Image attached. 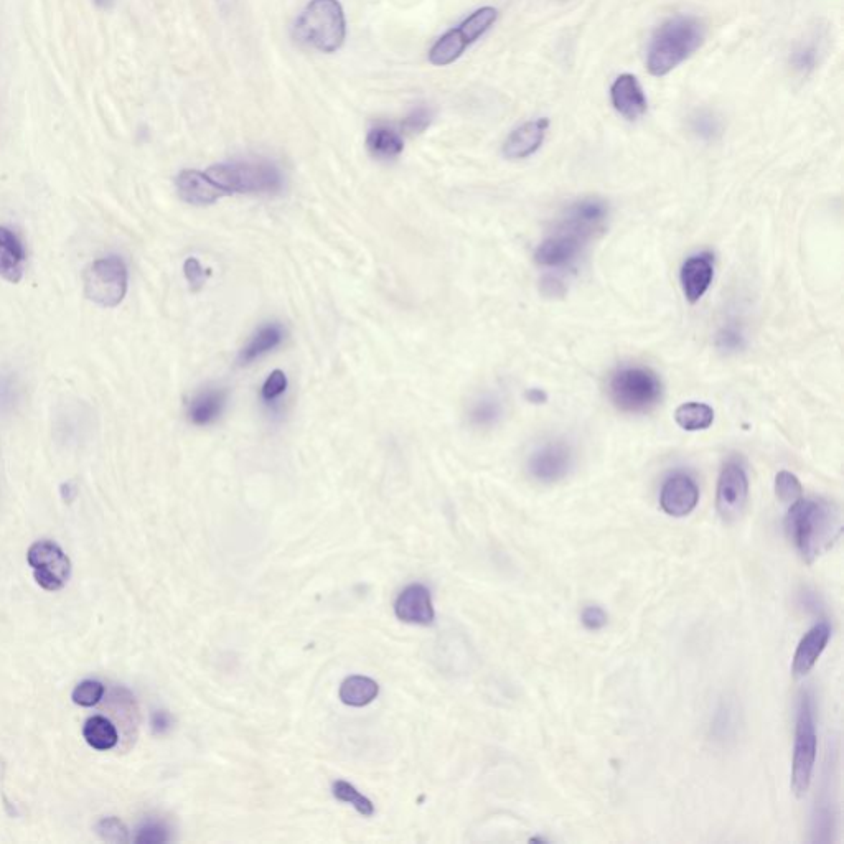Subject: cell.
I'll return each mask as SVG.
<instances>
[{
	"mask_svg": "<svg viewBox=\"0 0 844 844\" xmlns=\"http://www.w3.org/2000/svg\"><path fill=\"white\" fill-rule=\"evenodd\" d=\"M843 531L840 508L821 498H798L785 516V533L807 563L830 551Z\"/></svg>",
	"mask_w": 844,
	"mask_h": 844,
	"instance_id": "1",
	"label": "cell"
},
{
	"mask_svg": "<svg viewBox=\"0 0 844 844\" xmlns=\"http://www.w3.org/2000/svg\"><path fill=\"white\" fill-rule=\"evenodd\" d=\"M706 37L703 22L693 15H675L653 33L647 50L650 75L666 76L698 52Z\"/></svg>",
	"mask_w": 844,
	"mask_h": 844,
	"instance_id": "2",
	"label": "cell"
},
{
	"mask_svg": "<svg viewBox=\"0 0 844 844\" xmlns=\"http://www.w3.org/2000/svg\"><path fill=\"white\" fill-rule=\"evenodd\" d=\"M223 195L277 193L284 185V177L276 164L264 159L231 160L205 170Z\"/></svg>",
	"mask_w": 844,
	"mask_h": 844,
	"instance_id": "3",
	"label": "cell"
},
{
	"mask_svg": "<svg viewBox=\"0 0 844 844\" xmlns=\"http://www.w3.org/2000/svg\"><path fill=\"white\" fill-rule=\"evenodd\" d=\"M296 37L322 53L337 52L347 37V20L338 0H312L296 22Z\"/></svg>",
	"mask_w": 844,
	"mask_h": 844,
	"instance_id": "4",
	"label": "cell"
},
{
	"mask_svg": "<svg viewBox=\"0 0 844 844\" xmlns=\"http://www.w3.org/2000/svg\"><path fill=\"white\" fill-rule=\"evenodd\" d=\"M612 403L624 413L652 411L662 399L663 385L655 371L647 366L624 365L609 380Z\"/></svg>",
	"mask_w": 844,
	"mask_h": 844,
	"instance_id": "5",
	"label": "cell"
},
{
	"mask_svg": "<svg viewBox=\"0 0 844 844\" xmlns=\"http://www.w3.org/2000/svg\"><path fill=\"white\" fill-rule=\"evenodd\" d=\"M816 739L815 709L810 694L805 693L798 704L795 746H793L792 790L797 797H803L812 785L815 770Z\"/></svg>",
	"mask_w": 844,
	"mask_h": 844,
	"instance_id": "6",
	"label": "cell"
},
{
	"mask_svg": "<svg viewBox=\"0 0 844 844\" xmlns=\"http://www.w3.org/2000/svg\"><path fill=\"white\" fill-rule=\"evenodd\" d=\"M498 10L495 7H482L470 14L462 24L442 35L429 52V61L434 66H447L459 60L465 50L483 37L497 22Z\"/></svg>",
	"mask_w": 844,
	"mask_h": 844,
	"instance_id": "7",
	"label": "cell"
},
{
	"mask_svg": "<svg viewBox=\"0 0 844 844\" xmlns=\"http://www.w3.org/2000/svg\"><path fill=\"white\" fill-rule=\"evenodd\" d=\"M85 296L94 304L114 309L127 294V268L118 256L98 259L83 274Z\"/></svg>",
	"mask_w": 844,
	"mask_h": 844,
	"instance_id": "8",
	"label": "cell"
},
{
	"mask_svg": "<svg viewBox=\"0 0 844 844\" xmlns=\"http://www.w3.org/2000/svg\"><path fill=\"white\" fill-rule=\"evenodd\" d=\"M27 561L33 577L45 591H60L71 576L70 558L52 541H37L30 546Z\"/></svg>",
	"mask_w": 844,
	"mask_h": 844,
	"instance_id": "9",
	"label": "cell"
},
{
	"mask_svg": "<svg viewBox=\"0 0 844 844\" xmlns=\"http://www.w3.org/2000/svg\"><path fill=\"white\" fill-rule=\"evenodd\" d=\"M749 497V479L739 460H729L719 475L716 507L721 518L734 521L742 515Z\"/></svg>",
	"mask_w": 844,
	"mask_h": 844,
	"instance_id": "10",
	"label": "cell"
},
{
	"mask_svg": "<svg viewBox=\"0 0 844 844\" xmlns=\"http://www.w3.org/2000/svg\"><path fill=\"white\" fill-rule=\"evenodd\" d=\"M573 449L563 441L546 442L528 459V472L541 483H556L573 469Z\"/></svg>",
	"mask_w": 844,
	"mask_h": 844,
	"instance_id": "11",
	"label": "cell"
},
{
	"mask_svg": "<svg viewBox=\"0 0 844 844\" xmlns=\"http://www.w3.org/2000/svg\"><path fill=\"white\" fill-rule=\"evenodd\" d=\"M586 238L574 231L559 226L553 236H549L536 248L535 261L543 268H566L579 258L587 244Z\"/></svg>",
	"mask_w": 844,
	"mask_h": 844,
	"instance_id": "12",
	"label": "cell"
},
{
	"mask_svg": "<svg viewBox=\"0 0 844 844\" xmlns=\"http://www.w3.org/2000/svg\"><path fill=\"white\" fill-rule=\"evenodd\" d=\"M699 502L698 483L683 472L673 474L665 480L660 493V505L666 515L683 518L690 515Z\"/></svg>",
	"mask_w": 844,
	"mask_h": 844,
	"instance_id": "13",
	"label": "cell"
},
{
	"mask_svg": "<svg viewBox=\"0 0 844 844\" xmlns=\"http://www.w3.org/2000/svg\"><path fill=\"white\" fill-rule=\"evenodd\" d=\"M607 216H609V208L602 200H599V198H584V200L573 203L566 210V216H564L561 226L574 231L577 235L584 236L586 240H591L592 236L604 230Z\"/></svg>",
	"mask_w": 844,
	"mask_h": 844,
	"instance_id": "14",
	"label": "cell"
},
{
	"mask_svg": "<svg viewBox=\"0 0 844 844\" xmlns=\"http://www.w3.org/2000/svg\"><path fill=\"white\" fill-rule=\"evenodd\" d=\"M610 101L615 111L627 121H638L647 113L648 99L645 91L640 81L630 73L615 78L610 86Z\"/></svg>",
	"mask_w": 844,
	"mask_h": 844,
	"instance_id": "15",
	"label": "cell"
},
{
	"mask_svg": "<svg viewBox=\"0 0 844 844\" xmlns=\"http://www.w3.org/2000/svg\"><path fill=\"white\" fill-rule=\"evenodd\" d=\"M394 612L406 624L429 625L436 619L431 592L422 584L406 587L394 602Z\"/></svg>",
	"mask_w": 844,
	"mask_h": 844,
	"instance_id": "16",
	"label": "cell"
},
{
	"mask_svg": "<svg viewBox=\"0 0 844 844\" xmlns=\"http://www.w3.org/2000/svg\"><path fill=\"white\" fill-rule=\"evenodd\" d=\"M549 119L540 118L525 122L507 137L503 144V155L510 160H521L540 151L546 134H548Z\"/></svg>",
	"mask_w": 844,
	"mask_h": 844,
	"instance_id": "17",
	"label": "cell"
},
{
	"mask_svg": "<svg viewBox=\"0 0 844 844\" xmlns=\"http://www.w3.org/2000/svg\"><path fill=\"white\" fill-rule=\"evenodd\" d=\"M175 185L183 202L195 207H205L225 197L215 182L208 177L207 172L202 170H182L175 180Z\"/></svg>",
	"mask_w": 844,
	"mask_h": 844,
	"instance_id": "18",
	"label": "cell"
},
{
	"mask_svg": "<svg viewBox=\"0 0 844 844\" xmlns=\"http://www.w3.org/2000/svg\"><path fill=\"white\" fill-rule=\"evenodd\" d=\"M831 627L826 622L816 624L813 629L808 630L798 643L797 652L793 657L792 671L797 678L808 675L813 666L820 660L821 653L825 652L826 645L830 642Z\"/></svg>",
	"mask_w": 844,
	"mask_h": 844,
	"instance_id": "19",
	"label": "cell"
},
{
	"mask_svg": "<svg viewBox=\"0 0 844 844\" xmlns=\"http://www.w3.org/2000/svg\"><path fill=\"white\" fill-rule=\"evenodd\" d=\"M714 264L711 254H699L686 259L680 272L681 287L691 304L701 299L708 292L713 282Z\"/></svg>",
	"mask_w": 844,
	"mask_h": 844,
	"instance_id": "20",
	"label": "cell"
},
{
	"mask_svg": "<svg viewBox=\"0 0 844 844\" xmlns=\"http://www.w3.org/2000/svg\"><path fill=\"white\" fill-rule=\"evenodd\" d=\"M27 259L24 244L14 231L0 226V277L17 284L24 276V263Z\"/></svg>",
	"mask_w": 844,
	"mask_h": 844,
	"instance_id": "21",
	"label": "cell"
},
{
	"mask_svg": "<svg viewBox=\"0 0 844 844\" xmlns=\"http://www.w3.org/2000/svg\"><path fill=\"white\" fill-rule=\"evenodd\" d=\"M228 391L225 388H205L188 403V418L195 426H208L220 419L226 406Z\"/></svg>",
	"mask_w": 844,
	"mask_h": 844,
	"instance_id": "22",
	"label": "cell"
},
{
	"mask_svg": "<svg viewBox=\"0 0 844 844\" xmlns=\"http://www.w3.org/2000/svg\"><path fill=\"white\" fill-rule=\"evenodd\" d=\"M284 335H286V330L281 324H277V322L264 324L263 327H259L254 332L253 337L249 338V342L244 345L240 357H238V362L244 366L253 363L254 360H258L259 357H263L266 353L279 347L284 340Z\"/></svg>",
	"mask_w": 844,
	"mask_h": 844,
	"instance_id": "23",
	"label": "cell"
},
{
	"mask_svg": "<svg viewBox=\"0 0 844 844\" xmlns=\"http://www.w3.org/2000/svg\"><path fill=\"white\" fill-rule=\"evenodd\" d=\"M366 147L376 159L390 160L404 151V141L396 129L380 124L368 132Z\"/></svg>",
	"mask_w": 844,
	"mask_h": 844,
	"instance_id": "24",
	"label": "cell"
},
{
	"mask_svg": "<svg viewBox=\"0 0 844 844\" xmlns=\"http://www.w3.org/2000/svg\"><path fill=\"white\" fill-rule=\"evenodd\" d=\"M378 693L380 686L368 676H350L340 686L342 703L353 708H363L366 704L373 703Z\"/></svg>",
	"mask_w": 844,
	"mask_h": 844,
	"instance_id": "25",
	"label": "cell"
},
{
	"mask_svg": "<svg viewBox=\"0 0 844 844\" xmlns=\"http://www.w3.org/2000/svg\"><path fill=\"white\" fill-rule=\"evenodd\" d=\"M83 736L86 742L96 751H109L118 744V731L109 719L103 716H93L86 721L83 727Z\"/></svg>",
	"mask_w": 844,
	"mask_h": 844,
	"instance_id": "26",
	"label": "cell"
},
{
	"mask_svg": "<svg viewBox=\"0 0 844 844\" xmlns=\"http://www.w3.org/2000/svg\"><path fill=\"white\" fill-rule=\"evenodd\" d=\"M675 421L685 431H704L714 422V409L704 403L681 404L676 409Z\"/></svg>",
	"mask_w": 844,
	"mask_h": 844,
	"instance_id": "27",
	"label": "cell"
},
{
	"mask_svg": "<svg viewBox=\"0 0 844 844\" xmlns=\"http://www.w3.org/2000/svg\"><path fill=\"white\" fill-rule=\"evenodd\" d=\"M502 416L503 404L500 403V399L495 398L492 394L480 396L470 406V422H472V426L480 427V429H490V427L497 426Z\"/></svg>",
	"mask_w": 844,
	"mask_h": 844,
	"instance_id": "28",
	"label": "cell"
},
{
	"mask_svg": "<svg viewBox=\"0 0 844 844\" xmlns=\"http://www.w3.org/2000/svg\"><path fill=\"white\" fill-rule=\"evenodd\" d=\"M690 129L703 141H714L723 131V122L711 109H696L690 116Z\"/></svg>",
	"mask_w": 844,
	"mask_h": 844,
	"instance_id": "29",
	"label": "cell"
},
{
	"mask_svg": "<svg viewBox=\"0 0 844 844\" xmlns=\"http://www.w3.org/2000/svg\"><path fill=\"white\" fill-rule=\"evenodd\" d=\"M820 52V42H816V38L797 45L790 55V65H792L793 71H797L800 75H810L818 66Z\"/></svg>",
	"mask_w": 844,
	"mask_h": 844,
	"instance_id": "30",
	"label": "cell"
},
{
	"mask_svg": "<svg viewBox=\"0 0 844 844\" xmlns=\"http://www.w3.org/2000/svg\"><path fill=\"white\" fill-rule=\"evenodd\" d=\"M333 795L340 802L350 803L360 815L373 816V813H375V805L370 798H366L365 795L358 792L357 788L348 784L345 780H337L333 784Z\"/></svg>",
	"mask_w": 844,
	"mask_h": 844,
	"instance_id": "31",
	"label": "cell"
},
{
	"mask_svg": "<svg viewBox=\"0 0 844 844\" xmlns=\"http://www.w3.org/2000/svg\"><path fill=\"white\" fill-rule=\"evenodd\" d=\"M736 708L731 703H723L719 706L713 721V736L719 741H726L734 736L737 731Z\"/></svg>",
	"mask_w": 844,
	"mask_h": 844,
	"instance_id": "32",
	"label": "cell"
},
{
	"mask_svg": "<svg viewBox=\"0 0 844 844\" xmlns=\"http://www.w3.org/2000/svg\"><path fill=\"white\" fill-rule=\"evenodd\" d=\"M775 493H777L780 502L792 505L793 502H797L798 498H802V483L792 472L782 470L775 477Z\"/></svg>",
	"mask_w": 844,
	"mask_h": 844,
	"instance_id": "33",
	"label": "cell"
},
{
	"mask_svg": "<svg viewBox=\"0 0 844 844\" xmlns=\"http://www.w3.org/2000/svg\"><path fill=\"white\" fill-rule=\"evenodd\" d=\"M103 696V683H99V681L94 680H86L76 686L75 691L71 694V699H73V703L78 704V706L91 708V706H96V704L103 699Z\"/></svg>",
	"mask_w": 844,
	"mask_h": 844,
	"instance_id": "34",
	"label": "cell"
},
{
	"mask_svg": "<svg viewBox=\"0 0 844 844\" xmlns=\"http://www.w3.org/2000/svg\"><path fill=\"white\" fill-rule=\"evenodd\" d=\"M96 833L99 838L108 843H126L129 840L127 828L116 816H108L96 823Z\"/></svg>",
	"mask_w": 844,
	"mask_h": 844,
	"instance_id": "35",
	"label": "cell"
},
{
	"mask_svg": "<svg viewBox=\"0 0 844 844\" xmlns=\"http://www.w3.org/2000/svg\"><path fill=\"white\" fill-rule=\"evenodd\" d=\"M287 390V376L284 371L274 370L268 376V380L264 381L263 390H261V398L264 403H274L277 398H281L282 394Z\"/></svg>",
	"mask_w": 844,
	"mask_h": 844,
	"instance_id": "36",
	"label": "cell"
},
{
	"mask_svg": "<svg viewBox=\"0 0 844 844\" xmlns=\"http://www.w3.org/2000/svg\"><path fill=\"white\" fill-rule=\"evenodd\" d=\"M432 113L431 109L419 106L413 109L411 113L401 122V129L408 134H421L426 131L427 127L431 126Z\"/></svg>",
	"mask_w": 844,
	"mask_h": 844,
	"instance_id": "37",
	"label": "cell"
},
{
	"mask_svg": "<svg viewBox=\"0 0 844 844\" xmlns=\"http://www.w3.org/2000/svg\"><path fill=\"white\" fill-rule=\"evenodd\" d=\"M746 345V337L737 325H726L718 333V347L724 352H739Z\"/></svg>",
	"mask_w": 844,
	"mask_h": 844,
	"instance_id": "38",
	"label": "cell"
},
{
	"mask_svg": "<svg viewBox=\"0 0 844 844\" xmlns=\"http://www.w3.org/2000/svg\"><path fill=\"white\" fill-rule=\"evenodd\" d=\"M137 844H160L169 841V831L162 823L157 821H149L146 825L141 826L137 831V836L134 838Z\"/></svg>",
	"mask_w": 844,
	"mask_h": 844,
	"instance_id": "39",
	"label": "cell"
},
{
	"mask_svg": "<svg viewBox=\"0 0 844 844\" xmlns=\"http://www.w3.org/2000/svg\"><path fill=\"white\" fill-rule=\"evenodd\" d=\"M581 622L587 630H601L609 622V615L599 605H587L582 610Z\"/></svg>",
	"mask_w": 844,
	"mask_h": 844,
	"instance_id": "40",
	"label": "cell"
},
{
	"mask_svg": "<svg viewBox=\"0 0 844 844\" xmlns=\"http://www.w3.org/2000/svg\"><path fill=\"white\" fill-rule=\"evenodd\" d=\"M183 271H185V277H187V281L190 282V286H192L195 291L200 289V287L205 284V281H207V277L210 276V272L205 271V269L202 268V264L198 263L195 258H188L187 261H185Z\"/></svg>",
	"mask_w": 844,
	"mask_h": 844,
	"instance_id": "41",
	"label": "cell"
},
{
	"mask_svg": "<svg viewBox=\"0 0 844 844\" xmlns=\"http://www.w3.org/2000/svg\"><path fill=\"white\" fill-rule=\"evenodd\" d=\"M172 723H174L172 716L167 711H155L152 714L151 726L154 734H165V732H169Z\"/></svg>",
	"mask_w": 844,
	"mask_h": 844,
	"instance_id": "42",
	"label": "cell"
},
{
	"mask_svg": "<svg viewBox=\"0 0 844 844\" xmlns=\"http://www.w3.org/2000/svg\"><path fill=\"white\" fill-rule=\"evenodd\" d=\"M543 291L548 294V296H561L564 292V287L558 279H554V277H546L543 281Z\"/></svg>",
	"mask_w": 844,
	"mask_h": 844,
	"instance_id": "43",
	"label": "cell"
},
{
	"mask_svg": "<svg viewBox=\"0 0 844 844\" xmlns=\"http://www.w3.org/2000/svg\"><path fill=\"white\" fill-rule=\"evenodd\" d=\"M10 401H12V386L9 381L0 378V406L4 408L10 404Z\"/></svg>",
	"mask_w": 844,
	"mask_h": 844,
	"instance_id": "44",
	"label": "cell"
},
{
	"mask_svg": "<svg viewBox=\"0 0 844 844\" xmlns=\"http://www.w3.org/2000/svg\"><path fill=\"white\" fill-rule=\"evenodd\" d=\"M525 396L533 404H544L548 401V394L544 393L543 390H538V388H531V390L526 391Z\"/></svg>",
	"mask_w": 844,
	"mask_h": 844,
	"instance_id": "45",
	"label": "cell"
},
{
	"mask_svg": "<svg viewBox=\"0 0 844 844\" xmlns=\"http://www.w3.org/2000/svg\"><path fill=\"white\" fill-rule=\"evenodd\" d=\"M60 492L61 497H63V500H65L66 503H71L73 502V500H75L76 493H78V490H76L75 483L66 482L61 485Z\"/></svg>",
	"mask_w": 844,
	"mask_h": 844,
	"instance_id": "46",
	"label": "cell"
},
{
	"mask_svg": "<svg viewBox=\"0 0 844 844\" xmlns=\"http://www.w3.org/2000/svg\"><path fill=\"white\" fill-rule=\"evenodd\" d=\"M93 2L96 4V7L103 10H111L114 4H116V0H93Z\"/></svg>",
	"mask_w": 844,
	"mask_h": 844,
	"instance_id": "47",
	"label": "cell"
}]
</instances>
